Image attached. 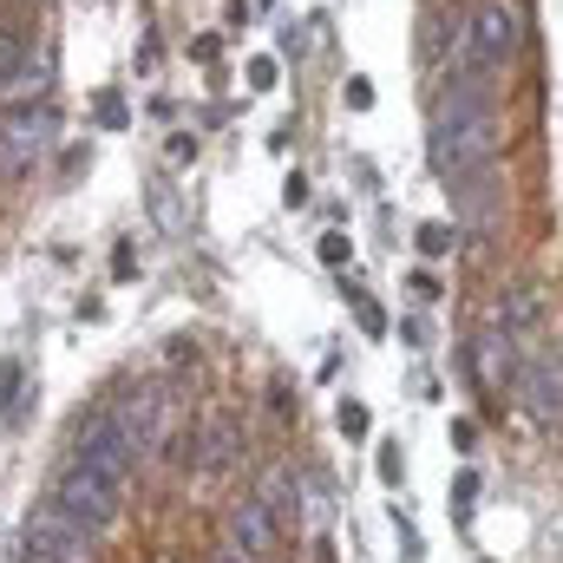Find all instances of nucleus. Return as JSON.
Returning a JSON list of instances; mask_svg holds the SVG:
<instances>
[{
	"label": "nucleus",
	"instance_id": "9b49d317",
	"mask_svg": "<svg viewBox=\"0 0 563 563\" xmlns=\"http://www.w3.org/2000/svg\"><path fill=\"white\" fill-rule=\"evenodd\" d=\"M20 394H26V367L7 354L0 361V420H20Z\"/></svg>",
	"mask_w": 563,
	"mask_h": 563
},
{
	"label": "nucleus",
	"instance_id": "7ed1b4c3",
	"mask_svg": "<svg viewBox=\"0 0 563 563\" xmlns=\"http://www.w3.org/2000/svg\"><path fill=\"white\" fill-rule=\"evenodd\" d=\"M53 505H59L66 518H79L86 531H112V518H119V485H112L106 472H92L86 459H73V465L59 472V485H53Z\"/></svg>",
	"mask_w": 563,
	"mask_h": 563
},
{
	"label": "nucleus",
	"instance_id": "0eeeda50",
	"mask_svg": "<svg viewBox=\"0 0 563 563\" xmlns=\"http://www.w3.org/2000/svg\"><path fill=\"white\" fill-rule=\"evenodd\" d=\"M230 544L236 551H276V511H269V498L263 492H250V498H236L230 505Z\"/></svg>",
	"mask_w": 563,
	"mask_h": 563
},
{
	"label": "nucleus",
	"instance_id": "423d86ee",
	"mask_svg": "<svg viewBox=\"0 0 563 563\" xmlns=\"http://www.w3.org/2000/svg\"><path fill=\"white\" fill-rule=\"evenodd\" d=\"M53 144V112H7L0 119V170L7 177H20V170H33L40 164V151Z\"/></svg>",
	"mask_w": 563,
	"mask_h": 563
},
{
	"label": "nucleus",
	"instance_id": "20e7f679",
	"mask_svg": "<svg viewBox=\"0 0 563 563\" xmlns=\"http://www.w3.org/2000/svg\"><path fill=\"white\" fill-rule=\"evenodd\" d=\"M33 551H46L53 563H92L99 551H92V531L79 525V518H66L59 505H40L33 518H26V531H20Z\"/></svg>",
	"mask_w": 563,
	"mask_h": 563
},
{
	"label": "nucleus",
	"instance_id": "6ab92c4d",
	"mask_svg": "<svg viewBox=\"0 0 563 563\" xmlns=\"http://www.w3.org/2000/svg\"><path fill=\"white\" fill-rule=\"evenodd\" d=\"M400 341H407V347H432V328H426L420 314H407V321H400Z\"/></svg>",
	"mask_w": 563,
	"mask_h": 563
},
{
	"label": "nucleus",
	"instance_id": "39448f33",
	"mask_svg": "<svg viewBox=\"0 0 563 563\" xmlns=\"http://www.w3.org/2000/svg\"><path fill=\"white\" fill-rule=\"evenodd\" d=\"M79 459H86L92 472H106V478L125 492V485H132V465H139V445L112 426V413H99V420L79 426Z\"/></svg>",
	"mask_w": 563,
	"mask_h": 563
},
{
	"label": "nucleus",
	"instance_id": "a878e982",
	"mask_svg": "<svg viewBox=\"0 0 563 563\" xmlns=\"http://www.w3.org/2000/svg\"><path fill=\"white\" fill-rule=\"evenodd\" d=\"M210 563H250V551H217Z\"/></svg>",
	"mask_w": 563,
	"mask_h": 563
},
{
	"label": "nucleus",
	"instance_id": "9d476101",
	"mask_svg": "<svg viewBox=\"0 0 563 563\" xmlns=\"http://www.w3.org/2000/svg\"><path fill=\"white\" fill-rule=\"evenodd\" d=\"M230 459H236V420H230V413H217V420L197 432V472L210 478V472H223Z\"/></svg>",
	"mask_w": 563,
	"mask_h": 563
},
{
	"label": "nucleus",
	"instance_id": "f257e3e1",
	"mask_svg": "<svg viewBox=\"0 0 563 563\" xmlns=\"http://www.w3.org/2000/svg\"><path fill=\"white\" fill-rule=\"evenodd\" d=\"M492 151H498L492 99H485L478 86H445V99H439V112H432V164H439L452 184H465V177H478V170L492 164Z\"/></svg>",
	"mask_w": 563,
	"mask_h": 563
},
{
	"label": "nucleus",
	"instance_id": "6e6552de",
	"mask_svg": "<svg viewBox=\"0 0 563 563\" xmlns=\"http://www.w3.org/2000/svg\"><path fill=\"white\" fill-rule=\"evenodd\" d=\"M112 426H119V432L144 452V445H151V432H157V394H151V387H125V394L112 400Z\"/></svg>",
	"mask_w": 563,
	"mask_h": 563
},
{
	"label": "nucleus",
	"instance_id": "4468645a",
	"mask_svg": "<svg viewBox=\"0 0 563 563\" xmlns=\"http://www.w3.org/2000/svg\"><path fill=\"white\" fill-rule=\"evenodd\" d=\"M472 511H478V478H472V472H459V485H452V518H459V525H472Z\"/></svg>",
	"mask_w": 563,
	"mask_h": 563
},
{
	"label": "nucleus",
	"instance_id": "a211bd4d",
	"mask_svg": "<svg viewBox=\"0 0 563 563\" xmlns=\"http://www.w3.org/2000/svg\"><path fill=\"white\" fill-rule=\"evenodd\" d=\"M347 256H354V243H347L341 230H328V236H321V263H328V269H341Z\"/></svg>",
	"mask_w": 563,
	"mask_h": 563
},
{
	"label": "nucleus",
	"instance_id": "f03ea898",
	"mask_svg": "<svg viewBox=\"0 0 563 563\" xmlns=\"http://www.w3.org/2000/svg\"><path fill=\"white\" fill-rule=\"evenodd\" d=\"M518 46H525V7H518V0H485V7L472 13V33H465L472 79H485V73H498V66H511V59H518Z\"/></svg>",
	"mask_w": 563,
	"mask_h": 563
},
{
	"label": "nucleus",
	"instance_id": "412c9836",
	"mask_svg": "<svg viewBox=\"0 0 563 563\" xmlns=\"http://www.w3.org/2000/svg\"><path fill=\"white\" fill-rule=\"evenodd\" d=\"M250 86L269 92V86H276V59H250Z\"/></svg>",
	"mask_w": 563,
	"mask_h": 563
},
{
	"label": "nucleus",
	"instance_id": "2eb2a0df",
	"mask_svg": "<svg viewBox=\"0 0 563 563\" xmlns=\"http://www.w3.org/2000/svg\"><path fill=\"white\" fill-rule=\"evenodd\" d=\"M20 73H26V53H20V40L0 26V86H7V79H20Z\"/></svg>",
	"mask_w": 563,
	"mask_h": 563
},
{
	"label": "nucleus",
	"instance_id": "dca6fc26",
	"mask_svg": "<svg viewBox=\"0 0 563 563\" xmlns=\"http://www.w3.org/2000/svg\"><path fill=\"white\" fill-rule=\"evenodd\" d=\"M452 250V230L445 223H420V256H445Z\"/></svg>",
	"mask_w": 563,
	"mask_h": 563
},
{
	"label": "nucleus",
	"instance_id": "ddd939ff",
	"mask_svg": "<svg viewBox=\"0 0 563 563\" xmlns=\"http://www.w3.org/2000/svg\"><path fill=\"white\" fill-rule=\"evenodd\" d=\"M92 112H99V125H106V132H125V125H132V112H125V99H119L112 86L92 99Z\"/></svg>",
	"mask_w": 563,
	"mask_h": 563
},
{
	"label": "nucleus",
	"instance_id": "1a4fd4ad",
	"mask_svg": "<svg viewBox=\"0 0 563 563\" xmlns=\"http://www.w3.org/2000/svg\"><path fill=\"white\" fill-rule=\"evenodd\" d=\"M525 407L544 426L563 420V387H558V367H551V361H531V367H525Z\"/></svg>",
	"mask_w": 563,
	"mask_h": 563
},
{
	"label": "nucleus",
	"instance_id": "b1692460",
	"mask_svg": "<svg viewBox=\"0 0 563 563\" xmlns=\"http://www.w3.org/2000/svg\"><path fill=\"white\" fill-rule=\"evenodd\" d=\"M190 157H197V139H190V132H177V139H170V164H190Z\"/></svg>",
	"mask_w": 563,
	"mask_h": 563
},
{
	"label": "nucleus",
	"instance_id": "4be33fe9",
	"mask_svg": "<svg viewBox=\"0 0 563 563\" xmlns=\"http://www.w3.org/2000/svg\"><path fill=\"white\" fill-rule=\"evenodd\" d=\"M380 478H387V485H400V445H394V439L380 445Z\"/></svg>",
	"mask_w": 563,
	"mask_h": 563
},
{
	"label": "nucleus",
	"instance_id": "f3484780",
	"mask_svg": "<svg viewBox=\"0 0 563 563\" xmlns=\"http://www.w3.org/2000/svg\"><path fill=\"white\" fill-rule=\"evenodd\" d=\"M334 420H341V432H347V439H361V432H367V407H361V400H341V413H334Z\"/></svg>",
	"mask_w": 563,
	"mask_h": 563
},
{
	"label": "nucleus",
	"instance_id": "f8f14e48",
	"mask_svg": "<svg viewBox=\"0 0 563 563\" xmlns=\"http://www.w3.org/2000/svg\"><path fill=\"white\" fill-rule=\"evenodd\" d=\"M538 308H544V295H538L531 282L505 295V321H511V328H531V321H538Z\"/></svg>",
	"mask_w": 563,
	"mask_h": 563
},
{
	"label": "nucleus",
	"instance_id": "5701e85b",
	"mask_svg": "<svg viewBox=\"0 0 563 563\" xmlns=\"http://www.w3.org/2000/svg\"><path fill=\"white\" fill-rule=\"evenodd\" d=\"M347 295H354V288H347ZM354 308H361V321H367V328H387V314H380V301H367V295H354Z\"/></svg>",
	"mask_w": 563,
	"mask_h": 563
},
{
	"label": "nucleus",
	"instance_id": "393cba45",
	"mask_svg": "<svg viewBox=\"0 0 563 563\" xmlns=\"http://www.w3.org/2000/svg\"><path fill=\"white\" fill-rule=\"evenodd\" d=\"M347 106H374V86L367 79H347Z\"/></svg>",
	"mask_w": 563,
	"mask_h": 563
},
{
	"label": "nucleus",
	"instance_id": "aec40b11",
	"mask_svg": "<svg viewBox=\"0 0 563 563\" xmlns=\"http://www.w3.org/2000/svg\"><path fill=\"white\" fill-rule=\"evenodd\" d=\"M472 445H478V426H472V420H452V452H459V459H465V452H472Z\"/></svg>",
	"mask_w": 563,
	"mask_h": 563
}]
</instances>
